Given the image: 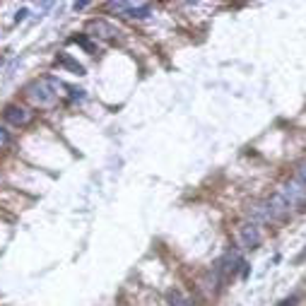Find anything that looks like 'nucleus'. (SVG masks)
Listing matches in <instances>:
<instances>
[{
    "mask_svg": "<svg viewBox=\"0 0 306 306\" xmlns=\"http://www.w3.org/2000/svg\"><path fill=\"white\" fill-rule=\"evenodd\" d=\"M63 85L53 77H41V80H34L29 82L27 87V97L32 99V104L36 106H53L58 102V94H61Z\"/></svg>",
    "mask_w": 306,
    "mask_h": 306,
    "instance_id": "nucleus-1",
    "label": "nucleus"
},
{
    "mask_svg": "<svg viewBox=\"0 0 306 306\" xmlns=\"http://www.w3.org/2000/svg\"><path fill=\"white\" fill-rule=\"evenodd\" d=\"M280 193H282V198L289 203V207H294L297 212L306 210V186H302L297 179L282 186V190H280Z\"/></svg>",
    "mask_w": 306,
    "mask_h": 306,
    "instance_id": "nucleus-2",
    "label": "nucleus"
},
{
    "mask_svg": "<svg viewBox=\"0 0 306 306\" xmlns=\"http://www.w3.org/2000/svg\"><path fill=\"white\" fill-rule=\"evenodd\" d=\"M263 241V232L255 222H244L239 227V244L244 248H258Z\"/></svg>",
    "mask_w": 306,
    "mask_h": 306,
    "instance_id": "nucleus-3",
    "label": "nucleus"
},
{
    "mask_svg": "<svg viewBox=\"0 0 306 306\" xmlns=\"http://www.w3.org/2000/svg\"><path fill=\"white\" fill-rule=\"evenodd\" d=\"M265 203H268V210H270L272 220H287V217L292 215V207H289V203L282 198V193H275V195H270Z\"/></svg>",
    "mask_w": 306,
    "mask_h": 306,
    "instance_id": "nucleus-4",
    "label": "nucleus"
},
{
    "mask_svg": "<svg viewBox=\"0 0 306 306\" xmlns=\"http://www.w3.org/2000/svg\"><path fill=\"white\" fill-rule=\"evenodd\" d=\"M2 116H5V121L12 123V125H27V123L32 121V111H27L24 106H15V104L7 106Z\"/></svg>",
    "mask_w": 306,
    "mask_h": 306,
    "instance_id": "nucleus-5",
    "label": "nucleus"
},
{
    "mask_svg": "<svg viewBox=\"0 0 306 306\" xmlns=\"http://www.w3.org/2000/svg\"><path fill=\"white\" fill-rule=\"evenodd\" d=\"M87 32H89V36H99V39H111L116 34L114 27L109 22H104V19H92L87 24Z\"/></svg>",
    "mask_w": 306,
    "mask_h": 306,
    "instance_id": "nucleus-6",
    "label": "nucleus"
},
{
    "mask_svg": "<svg viewBox=\"0 0 306 306\" xmlns=\"http://www.w3.org/2000/svg\"><path fill=\"white\" fill-rule=\"evenodd\" d=\"M248 217H251V222H255V224L272 222V215H270V210H268V203H265V200H263V203L251 205V207H248Z\"/></svg>",
    "mask_w": 306,
    "mask_h": 306,
    "instance_id": "nucleus-7",
    "label": "nucleus"
},
{
    "mask_svg": "<svg viewBox=\"0 0 306 306\" xmlns=\"http://www.w3.org/2000/svg\"><path fill=\"white\" fill-rule=\"evenodd\" d=\"M239 265H244V260H241V255H239V253H227V255H224V260H222V263H217V268H220V272H222V275H234V272L239 270Z\"/></svg>",
    "mask_w": 306,
    "mask_h": 306,
    "instance_id": "nucleus-8",
    "label": "nucleus"
},
{
    "mask_svg": "<svg viewBox=\"0 0 306 306\" xmlns=\"http://www.w3.org/2000/svg\"><path fill=\"white\" fill-rule=\"evenodd\" d=\"M125 17H137V19H142V17H150L152 15V5L150 2H125V12H123Z\"/></svg>",
    "mask_w": 306,
    "mask_h": 306,
    "instance_id": "nucleus-9",
    "label": "nucleus"
},
{
    "mask_svg": "<svg viewBox=\"0 0 306 306\" xmlns=\"http://www.w3.org/2000/svg\"><path fill=\"white\" fill-rule=\"evenodd\" d=\"M167 299H169V306H193V302L186 297L184 292H179V289H171L167 294Z\"/></svg>",
    "mask_w": 306,
    "mask_h": 306,
    "instance_id": "nucleus-10",
    "label": "nucleus"
},
{
    "mask_svg": "<svg viewBox=\"0 0 306 306\" xmlns=\"http://www.w3.org/2000/svg\"><path fill=\"white\" fill-rule=\"evenodd\" d=\"M58 63L65 65V68H70V70H72V72H77V75H85V68H82L77 61H72L70 56H58Z\"/></svg>",
    "mask_w": 306,
    "mask_h": 306,
    "instance_id": "nucleus-11",
    "label": "nucleus"
},
{
    "mask_svg": "<svg viewBox=\"0 0 306 306\" xmlns=\"http://www.w3.org/2000/svg\"><path fill=\"white\" fill-rule=\"evenodd\" d=\"M297 181L302 186H306V162H302V164L297 167Z\"/></svg>",
    "mask_w": 306,
    "mask_h": 306,
    "instance_id": "nucleus-12",
    "label": "nucleus"
},
{
    "mask_svg": "<svg viewBox=\"0 0 306 306\" xmlns=\"http://www.w3.org/2000/svg\"><path fill=\"white\" fill-rule=\"evenodd\" d=\"M27 15H29V12H27V10H24V7H22V10H19V12H17V15H15V22H22V19H24V17H27Z\"/></svg>",
    "mask_w": 306,
    "mask_h": 306,
    "instance_id": "nucleus-13",
    "label": "nucleus"
},
{
    "mask_svg": "<svg viewBox=\"0 0 306 306\" xmlns=\"http://www.w3.org/2000/svg\"><path fill=\"white\" fill-rule=\"evenodd\" d=\"M280 306H297V297H289V299L280 302Z\"/></svg>",
    "mask_w": 306,
    "mask_h": 306,
    "instance_id": "nucleus-14",
    "label": "nucleus"
},
{
    "mask_svg": "<svg viewBox=\"0 0 306 306\" xmlns=\"http://www.w3.org/2000/svg\"><path fill=\"white\" fill-rule=\"evenodd\" d=\"M7 142H10V137H7V133L0 128V145H7Z\"/></svg>",
    "mask_w": 306,
    "mask_h": 306,
    "instance_id": "nucleus-15",
    "label": "nucleus"
},
{
    "mask_svg": "<svg viewBox=\"0 0 306 306\" xmlns=\"http://www.w3.org/2000/svg\"><path fill=\"white\" fill-rule=\"evenodd\" d=\"M304 258H306V248H304V251H302V255H299V260H304Z\"/></svg>",
    "mask_w": 306,
    "mask_h": 306,
    "instance_id": "nucleus-16",
    "label": "nucleus"
},
{
    "mask_svg": "<svg viewBox=\"0 0 306 306\" xmlns=\"http://www.w3.org/2000/svg\"><path fill=\"white\" fill-rule=\"evenodd\" d=\"M0 63H2V58H0Z\"/></svg>",
    "mask_w": 306,
    "mask_h": 306,
    "instance_id": "nucleus-17",
    "label": "nucleus"
}]
</instances>
